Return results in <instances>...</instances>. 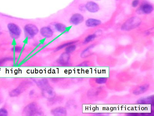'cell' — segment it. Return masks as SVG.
<instances>
[{"label": "cell", "mask_w": 154, "mask_h": 116, "mask_svg": "<svg viewBox=\"0 0 154 116\" xmlns=\"http://www.w3.org/2000/svg\"><path fill=\"white\" fill-rule=\"evenodd\" d=\"M141 21L137 17H133L126 21L121 27V30L124 31H129L137 28L140 25Z\"/></svg>", "instance_id": "obj_1"}, {"label": "cell", "mask_w": 154, "mask_h": 116, "mask_svg": "<svg viewBox=\"0 0 154 116\" xmlns=\"http://www.w3.org/2000/svg\"><path fill=\"white\" fill-rule=\"evenodd\" d=\"M38 105L35 103H32L27 105L24 109V113L26 115L32 116L38 115L39 113Z\"/></svg>", "instance_id": "obj_2"}, {"label": "cell", "mask_w": 154, "mask_h": 116, "mask_svg": "<svg viewBox=\"0 0 154 116\" xmlns=\"http://www.w3.org/2000/svg\"><path fill=\"white\" fill-rule=\"evenodd\" d=\"M24 31L26 34L29 37H34L38 32V27L32 24L26 25L25 26Z\"/></svg>", "instance_id": "obj_3"}, {"label": "cell", "mask_w": 154, "mask_h": 116, "mask_svg": "<svg viewBox=\"0 0 154 116\" xmlns=\"http://www.w3.org/2000/svg\"><path fill=\"white\" fill-rule=\"evenodd\" d=\"M154 10L153 5L151 4L145 2L143 3L138 10L139 14H148L152 13Z\"/></svg>", "instance_id": "obj_4"}, {"label": "cell", "mask_w": 154, "mask_h": 116, "mask_svg": "<svg viewBox=\"0 0 154 116\" xmlns=\"http://www.w3.org/2000/svg\"><path fill=\"white\" fill-rule=\"evenodd\" d=\"M8 27L9 32L13 37H18L20 36L21 31L18 25L13 23H10Z\"/></svg>", "instance_id": "obj_5"}, {"label": "cell", "mask_w": 154, "mask_h": 116, "mask_svg": "<svg viewBox=\"0 0 154 116\" xmlns=\"http://www.w3.org/2000/svg\"><path fill=\"white\" fill-rule=\"evenodd\" d=\"M87 11L92 13H95L98 12L99 10V6L96 2L92 1H88L85 5Z\"/></svg>", "instance_id": "obj_6"}, {"label": "cell", "mask_w": 154, "mask_h": 116, "mask_svg": "<svg viewBox=\"0 0 154 116\" xmlns=\"http://www.w3.org/2000/svg\"><path fill=\"white\" fill-rule=\"evenodd\" d=\"M84 21L83 16L79 13H75L70 19V23L72 25H77L83 23Z\"/></svg>", "instance_id": "obj_7"}, {"label": "cell", "mask_w": 154, "mask_h": 116, "mask_svg": "<svg viewBox=\"0 0 154 116\" xmlns=\"http://www.w3.org/2000/svg\"><path fill=\"white\" fill-rule=\"evenodd\" d=\"M102 21L99 19L95 18H89L86 20L85 24L89 28L95 27L99 26L102 24Z\"/></svg>", "instance_id": "obj_8"}, {"label": "cell", "mask_w": 154, "mask_h": 116, "mask_svg": "<svg viewBox=\"0 0 154 116\" xmlns=\"http://www.w3.org/2000/svg\"><path fill=\"white\" fill-rule=\"evenodd\" d=\"M149 88V85L148 84H144L136 88L133 92V95H139L144 94L147 91Z\"/></svg>", "instance_id": "obj_9"}, {"label": "cell", "mask_w": 154, "mask_h": 116, "mask_svg": "<svg viewBox=\"0 0 154 116\" xmlns=\"http://www.w3.org/2000/svg\"><path fill=\"white\" fill-rule=\"evenodd\" d=\"M40 33L42 36L46 38H50L53 34L52 30L48 27L42 28L41 29Z\"/></svg>", "instance_id": "obj_10"}, {"label": "cell", "mask_w": 154, "mask_h": 116, "mask_svg": "<svg viewBox=\"0 0 154 116\" xmlns=\"http://www.w3.org/2000/svg\"><path fill=\"white\" fill-rule=\"evenodd\" d=\"M51 113L55 116H64L67 114L66 110L63 107H58L53 109L51 111Z\"/></svg>", "instance_id": "obj_11"}, {"label": "cell", "mask_w": 154, "mask_h": 116, "mask_svg": "<svg viewBox=\"0 0 154 116\" xmlns=\"http://www.w3.org/2000/svg\"><path fill=\"white\" fill-rule=\"evenodd\" d=\"M70 59L69 54L66 52L63 53L60 56L59 59V62L60 64L62 65H67Z\"/></svg>", "instance_id": "obj_12"}, {"label": "cell", "mask_w": 154, "mask_h": 116, "mask_svg": "<svg viewBox=\"0 0 154 116\" xmlns=\"http://www.w3.org/2000/svg\"><path fill=\"white\" fill-rule=\"evenodd\" d=\"M43 89V93H44V96H46V97L51 98L53 96V91L52 88L48 86V85Z\"/></svg>", "instance_id": "obj_13"}, {"label": "cell", "mask_w": 154, "mask_h": 116, "mask_svg": "<svg viewBox=\"0 0 154 116\" xmlns=\"http://www.w3.org/2000/svg\"><path fill=\"white\" fill-rule=\"evenodd\" d=\"M55 28L59 32L62 33L64 32L66 30V27L64 25L60 23H58L55 25Z\"/></svg>", "instance_id": "obj_14"}, {"label": "cell", "mask_w": 154, "mask_h": 116, "mask_svg": "<svg viewBox=\"0 0 154 116\" xmlns=\"http://www.w3.org/2000/svg\"><path fill=\"white\" fill-rule=\"evenodd\" d=\"M22 88H18L16 89H14L10 93V96L11 97H15L18 96L20 94L22 93Z\"/></svg>", "instance_id": "obj_15"}, {"label": "cell", "mask_w": 154, "mask_h": 116, "mask_svg": "<svg viewBox=\"0 0 154 116\" xmlns=\"http://www.w3.org/2000/svg\"><path fill=\"white\" fill-rule=\"evenodd\" d=\"M96 35L95 34L89 35L85 38L83 42L84 44H86L90 43V42L93 41L96 38Z\"/></svg>", "instance_id": "obj_16"}, {"label": "cell", "mask_w": 154, "mask_h": 116, "mask_svg": "<svg viewBox=\"0 0 154 116\" xmlns=\"http://www.w3.org/2000/svg\"><path fill=\"white\" fill-rule=\"evenodd\" d=\"M76 49V46L72 44L66 47L65 50L66 52L69 54V53H71L74 52Z\"/></svg>", "instance_id": "obj_17"}, {"label": "cell", "mask_w": 154, "mask_h": 116, "mask_svg": "<svg viewBox=\"0 0 154 116\" xmlns=\"http://www.w3.org/2000/svg\"><path fill=\"white\" fill-rule=\"evenodd\" d=\"M108 80V79L106 78H98L96 79L95 80V82L96 84H105Z\"/></svg>", "instance_id": "obj_18"}, {"label": "cell", "mask_w": 154, "mask_h": 116, "mask_svg": "<svg viewBox=\"0 0 154 116\" xmlns=\"http://www.w3.org/2000/svg\"><path fill=\"white\" fill-rule=\"evenodd\" d=\"M76 42L74 41V42H68V43H64V44H62V45L60 46H59L57 48V49H56V50L57 51L60 50L62 49V48H63L65 47H66L68 46L74 44V43H75Z\"/></svg>", "instance_id": "obj_19"}, {"label": "cell", "mask_w": 154, "mask_h": 116, "mask_svg": "<svg viewBox=\"0 0 154 116\" xmlns=\"http://www.w3.org/2000/svg\"><path fill=\"white\" fill-rule=\"evenodd\" d=\"M153 98H152L149 97L146 98L142 100H139V101H140L141 103H150L151 101H153Z\"/></svg>", "instance_id": "obj_20"}, {"label": "cell", "mask_w": 154, "mask_h": 116, "mask_svg": "<svg viewBox=\"0 0 154 116\" xmlns=\"http://www.w3.org/2000/svg\"><path fill=\"white\" fill-rule=\"evenodd\" d=\"M8 115V111L5 109H0V116H6Z\"/></svg>", "instance_id": "obj_21"}, {"label": "cell", "mask_w": 154, "mask_h": 116, "mask_svg": "<svg viewBox=\"0 0 154 116\" xmlns=\"http://www.w3.org/2000/svg\"><path fill=\"white\" fill-rule=\"evenodd\" d=\"M139 0H134L132 1V6L133 8H136L139 5Z\"/></svg>", "instance_id": "obj_22"}, {"label": "cell", "mask_w": 154, "mask_h": 116, "mask_svg": "<svg viewBox=\"0 0 154 116\" xmlns=\"http://www.w3.org/2000/svg\"><path fill=\"white\" fill-rule=\"evenodd\" d=\"M93 45H92L90 46L89 47H88V48H87L86 49H85V50L82 53L81 55L82 56H83L84 55H85V53L88 52L89 51V50L90 49H91V48L93 47Z\"/></svg>", "instance_id": "obj_23"}, {"label": "cell", "mask_w": 154, "mask_h": 116, "mask_svg": "<svg viewBox=\"0 0 154 116\" xmlns=\"http://www.w3.org/2000/svg\"><path fill=\"white\" fill-rule=\"evenodd\" d=\"M79 9H80V11H85L86 8H85V6H79Z\"/></svg>", "instance_id": "obj_24"}, {"label": "cell", "mask_w": 154, "mask_h": 116, "mask_svg": "<svg viewBox=\"0 0 154 116\" xmlns=\"http://www.w3.org/2000/svg\"><path fill=\"white\" fill-rule=\"evenodd\" d=\"M95 1H101V0H95Z\"/></svg>", "instance_id": "obj_25"}, {"label": "cell", "mask_w": 154, "mask_h": 116, "mask_svg": "<svg viewBox=\"0 0 154 116\" xmlns=\"http://www.w3.org/2000/svg\"><path fill=\"white\" fill-rule=\"evenodd\" d=\"M1 33V28H0V34Z\"/></svg>", "instance_id": "obj_26"}, {"label": "cell", "mask_w": 154, "mask_h": 116, "mask_svg": "<svg viewBox=\"0 0 154 116\" xmlns=\"http://www.w3.org/2000/svg\"><path fill=\"white\" fill-rule=\"evenodd\" d=\"M1 62H0V65H1Z\"/></svg>", "instance_id": "obj_27"}, {"label": "cell", "mask_w": 154, "mask_h": 116, "mask_svg": "<svg viewBox=\"0 0 154 116\" xmlns=\"http://www.w3.org/2000/svg\"><path fill=\"white\" fill-rule=\"evenodd\" d=\"M116 1H118V0H116Z\"/></svg>", "instance_id": "obj_28"}]
</instances>
